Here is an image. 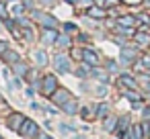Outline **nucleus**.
<instances>
[{
	"label": "nucleus",
	"mask_w": 150,
	"mask_h": 139,
	"mask_svg": "<svg viewBox=\"0 0 150 139\" xmlns=\"http://www.w3.org/2000/svg\"><path fill=\"white\" fill-rule=\"evenodd\" d=\"M138 41H140V43H144V45H146V43H148V41H150V37H148V35H142V33H140V35H138Z\"/></svg>",
	"instance_id": "1"
}]
</instances>
